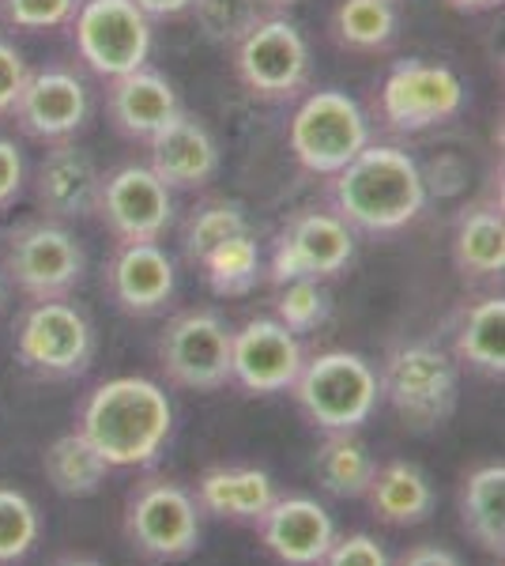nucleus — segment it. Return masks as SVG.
I'll use <instances>...</instances> for the list:
<instances>
[{"label": "nucleus", "mask_w": 505, "mask_h": 566, "mask_svg": "<svg viewBox=\"0 0 505 566\" xmlns=\"http://www.w3.org/2000/svg\"><path fill=\"white\" fill-rule=\"evenodd\" d=\"M95 212L117 242H159L173 219V197L151 167H122L103 178Z\"/></svg>", "instance_id": "4468645a"}, {"label": "nucleus", "mask_w": 505, "mask_h": 566, "mask_svg": "<svg viewBox=\"0 0 505 566\" xmlns=\"http://www.w3.org/2000/svg\"><path fill=\"white\" fill-rule=\"evenodd\" d=\"M234 72L245 91L269 103H287L309 84V45L283 15H264L234 45Z\"/></svg>", "instance_id": "9d476101"}, {"label": "nucleus", "mask_w": 505, "mask_h": 566, "mask_svg": "<svg viewBox=\"0 0 505 566\" xmlns=\"http://www.w3.org/2000/svg\"><path fill=\"white\" fill-rule=\"evenodd\" d=\"M57 566H103V563H95V559H64Z\"/></svg>", "instance_id": "37998d69"}, {"label": "nucleus", "mask_w": 505, "mask_h": 566, "mask_svg": "<svg viewBox=\"0 0 505 566\" xmlns=\"http://www.w3.org/2000/svg\"><path fill=\"white\" fill-rule=\"evenodd\" d=\"M197 506L200 514H215L223 522L256 525L264 510L275 502V483L264 469H208L197 480Z\"/></svg>", "instance_id": "4be33fe9"}, {"label": "nucleus", "mask_w": 505, "mask_h": 566, "mask_svg": "<svg viewBox=\"0 0 505 566\" xmlns=\"http://www.w3.org/2000/svg\"><path fill=\"white\" fill-rule=\"evenodd\" d=\"M366 502H370L374 517L385 525H422L438 506L434 483L427 480V472L411 461H389L374 469V480L366 488Z\"/></svg>", "instance_id": "5701e85b"}, {"label": "nucleus", "mask_w": 505, "mask_h": 566, "mask_svg": "<svg viewBox=\"0 0 505 566\" xmlns=\"http://www.w3.org/2000/svg\"><path fill=\"white\" fill-rule=\"evenodd\" d=\"M80 0H0V12L20 31H53L72 20Z\"/></svg>", "instance_id": "f704fd0d"}, {"label": "nucleus", "mask_w": 505, "mask_h": 566, "mask_svg": "<svg viewBox=\"0 0 505 566\" xmlns=\"http://www.w3.org/2000/svg\"><path fill=\"white\" fill-rule=\"evenodd\" d=\"M328 200L351 231L389 234L419 219L427 205V178L408 151L392 144H366L344 170L333 175Z\"/></svg>", "instance_id": "f03ea898"}, {"label": "nucleus", "mask_w": 505, "mask_h": 566, "mask_svg": "<svg viewBox=\"0 0 505 566\" xmlns=\"http://www.w3.org/2000/svg\"><path fill=\"white\" fill-rule=\"evenodd\" d=\"M0 306H4V276H0Z\"/></svg>", "instance_id": "c03bdc74"}, {"label": "nucleus", "mask_w": 505, "mask_h": 566, "mask_svg": "<svg viewBox=\"0 0 505 566\" xmlns=\"http://www.w3.org/2000/svg\"><path fill=\"white\" fill-rule=\"evenodd\" d=\"M456 359L486 378L505 374V298L486 295L475 306H467L453 333Z\"/></svg>", "instance_id": "a878e982"}, {"label": "nucleus", "mask_w": 505, "mask_h": 566, "mask_svg": "<svg viewBox=\"0 0 505 566\" xmlns=\"http://www.w3.org/2000/svg\"><path fill=\"white\" fill-rule=\"evenodd\" d=\"M87 87L69 69H42L31 72L23 84V95L15 103V122L34 140H69L87 122Z\"/></svg>", "instance_id": "f3484780"}, {"label": "nucleus", "mask_w": 505, "mask_h": 566, "mask_svg": "<svg viewBox=\"0 0 505 566\" xmlns=\"http://www.w3.org/2000/svg\"><path fill=\"white\" fill-rule=\"evenodd\" d=\"M355 258V234L336 212L306 208L280 227L272 242V283L291 280H333Z\"/></svg>", "instance_id": "f8f14e48"}, {"label": "nucleus", "mask_w": 505, "mask_h": 566, "mask_svg": "<svg viewBox=\"0 0 505 566\" xmlns=\"http://www.w3.org/2000/svg\"><path fill=\"white\" fill-rule=\"evenodd\" d=\"M151 148V175L167 189H200L215 178L219 148L215 136L200 117L181 109L178 117L148 140Z\"/></svg>", "instance_id": "aec40b11"}, {"label": "nucleus", "mask_w": 505, "mask_h": 566, "mask_svg": "<svg viewBox=\"0 0 505 566\" xmlns=\"http://www.w3.org/2000/svg\"><path fill=\"white\" fill-rule=\"evenodd\" d=\"M42 472L50 488L64 499H91L103 491L106 476L114 469L98 458V450L80 431L53 438L42 453Z\"/></svg>", "instance_id": "bb28decb"}, {"label": "nucleus", "mask_w": 505, "mask_h": 566, "mask_svg": "<svg viewBox=\"0 0 505 566\" xmlns=\"http://www.w3.org/2000/svg\"><path fill=\"white\" fill-rule=\"evenodd\" d=\"M397 23L392 0H339L333 12V39L344 50L378 53L397 39Z\"/></svg>", "instance_id": "c85d7f7f"}, {"label": "nucleus", "mask_w": 505, "mask_h": 566, "mask_svg": "<svg viewBox=\"0 0 505 566\" xmlns=\"http://www.w3.org/2000/svg\"><path fill=\"white\" fill-rule=\"evenodd\" d=\"M148 20H167V15H181L189 12L192 0H133Z\"/></svg>", "instance_id": "ea45409f"}, {"label": "nucleus", "mask_w": 505, "mask_h": 566, "mask_svg": "<svg viewBox=\"0 0 505 566\" xmlns=\"http://www.w3.org/2000/svg\"><path fill=\"white\" fill-rule=\"evenodd\" d=\"M453 261H456V269L472 280L502 276V269H505L502 205L480 200V205L464 208V216L456 219V234H453Z\"/></svg>", "instance_id": "393cba45"}, {"label": "nucleus", "mask_w": 505, "mask_h": 566, "mask_svg": "<svg viewBox=\"0 0 505 566\" xmlns=\"http://www.w3.org/2000/svg\"><path fill=\"white\" fill-rule=\"evenodd\" d=\"M328 291L320 287V280H291L280 283V295H275V322L291 328L295 336L317 333L328 322Z\"/></svg>", "instance_id": "72a5a7b5"}, {"label": "nucleus", "mask_w": 505, "mask_h": 566, "mask_svg": "<svg viewBox=\"0 0 505 566\" xmlns=\"http://www.w3.org/2000/svg\"><path fill=\"white\" fill-rule=\"evenodd\" d=\"M27 76H31V69H27L23 53L8 39H0V117L12 114L15 103H20Z\"/></svg>", "instance_id": "e433bc0d"}, {"label": "nucleus", "mask_w": 505, "mask_h": 566, "mask_svg": "<svg viewBox=\"0 0 505 566\" xmlns=\"http://www.w3.org/2000/svg\"><path fill=\"white\" fill-rule=\"evenodd\" d=\"M125 536L144 559L181 563L200 547V506L181 483L148 476L128 491Z\"/></svg>", "instance_id": "39448f33"}, {"label": "nucleus", "mask_w": 505, "mask_h": 566, "mask_svg": "<svg viewBox=\"0 0 505 566\" xmlns=\"http://www.w3.org/2000/svg\"><path fill=\"white\" fill-rule=\"evenodd\" d=\"M76 431L109 469H148L170 442L173 405L148 378H109L80 405Z\"/></svg>", "instance_id": "f257e3e1"}, {"label": "nucleus", "mask_w": 505, "mask_h": 566, "mask_svg": "<svg viewBox=\"0 0 505 566\" xmlns=\"http://www.w3.org/2000/svg\"><path fill=\"white\" fill-rule=\"evenodd\" d=\"M392 566H464V563H461V555L449 552L442 544H415V547H408Z\"/></svg>", "instance_id": "58836bf2"}, {"label": "nucleus", "mask_w": 505, "mask_h": 566, "mask_svg": "<svg viewBox=\"0 0 505 566\" xmlns=\"http://www.w3.org/2000/svg\"><path fill=\"white\" fill-rule=\"evenodd\" d=\"M42 522L39 506L15 488L0 483V566H12L31 555V547L39 544Z\"/></svg>", "instance_id": "2f4dec72"}, {"label": "nucleus", "mask_w": 505, "mask_h": 566, "mask_svg": "<svg viewBox=\"0 0 505 566\" xmlns=\"http://www.w3.org/2000/svg\"><path fill=\"white\" fill-rule=\"evenodd\" d=\"M106 109L114 129L122 136H128V140H151L155 133L167 129L173 117L181 114V98L162 72L144 65L109 80Z\"/></svg>", "instance_id": "6ab92c4d"}, {"label": "nucleus", "mask_w": 505, "mask_h": 566, "mask_svg": "<svg viewBox=\"0 0 505 566\" xmlns=\"http://www.w3.org/2000/svg\"><path fill=\"white\" fill-rule=\"evenodd\" d=\"M306 352L298 336L275 317H253L231 333V381L245 392H287L295 386Z\"/></svg>", "instance_id": "2eb2a0df"}, {"label": "nucleus", "mask_w": 505, "mask_h": 566, "mask_svg": "<svg viewBox=\"0 0 505 566\" xmlns=\"http://www.w3.org/2000/svg\"><path fill=\"white\" fill-rule=\"evenodd\" d=\"M173 287H178V272L159 242H117L106 264V291L117 310L133 317L159 314L173 298Z\"/></svg>", "instance_id": "a211bd4d"}, {"label": "nucleus", "mask_w": 505, "mask_h": 566, "mask_svg": "<svg viewBox=\"0 0 505 566\" xmlns=\"http://www.w3.org/2000/svg\"><path fill=\"white\" fill-rule=\"evenodd\" d=\"M456 12H486V8H498L502 0H449Z\"/></svg>", "instance_id": "a19ab883"}, {"label": "nucleus", "mask_w": 505, "mask_h": 566, "mask_svg": "<svg viewBox=\"0 0 505 566\" xmlns=\"http://www.w3.org/2000/svg\"><path fill=\"white\" fill-rule=\"evenodd\" d=\"M295 397L298 412L317 431H358L370 423L378 408V370L358 352H320L302 363L295 386L287 389Z\"/></svg>", "instance_id": "7ed1b4c3"}, {"label": "nucleus", "mask_w": 505, "mask_h": 566, "mask_svg": "<svg viewBox=\"0 0 505 566\" xmlns=\"http://www.w3.org/2000/svg\"><path fill=\"white\" fill-rule=\"evenodd\" d=\"M464 109V84L453 69L427 61H400L381 84V122L392 133L415 136Z\"/></svg>", "instance_id": "ddd939ff"}, {"label": "nucleus", "mask_w": 505, "mask_h": 566, "mask_svg": "<svg viewBox=\"0 0 505 566\" xmlns=\"http://www.w3.org/2000/svg\"><path fill=\"white\" fill-rule=\"evenodd\" d=\"M189 8L208 42L231 45V50L269 15L256 0H192Z\"/></svg>", "instance_id": "473e14b6"}, {"label": "nucleus", "mask_w": 505, "mask_h": 566, "mask_svg": "<svg viewBox=\"0 0 505 566\" xmlns=\"http://www.w3.org/2000/svg\"><path fill=\"white\" fill-rule=\"evenodd\" d=\"M461 528L486 555H505V464L472 469L461 483Z\"/></svg>", "instance_id": "b1692460"}, {"label": "nucleus", "mask_w": 505, "mask_h": 566, "mask_svg": "<svg viewBox=\"0 0 505 566\" xmlns=\"http://www.w3.org/2000/svg\"><path fill=\"white\" fill-rule=\"evenodd\" d=\"M245 231H250V223H245L242 208L231 205V200H208V205H200L197 212L189 216L186 234H181V250H186L189 264H200L219 242L234 239V234H245Z\"/></svg>", "instance_id": "7c9ffc66"}, {"label": "nucleus", "mask_w": 505, "mask_h": 566, "mask_svg": "<svg viewBox=\"0 0 505 566\" xmlns=\"http://www.w3.org/2000/svg\"><path fill=\"white\" fill-rule=\"evenodd\" d=\"M15 355L39 378H76L95 359V328L64 298L31 303L15 325Z\"/></svg>", "instance_id": "6e6552de"}, {"label": "nucleus", "mask_w": 505, "mask_h": 566, "mask_svg": "<svg viewBox=\"0 0 505 566\" xmlns=\"http://www.w3.org/2000/svg\"><path fill=\"white\" fill-rule=\"evenodd\" d=\"M256 533H261L264 552L280 566H320L336 541V522L317 499L275 495V502L256 522Z\"/></svg>", "instance_id": "dca6fc26"}, {"label": "nucleus", "mask_w": 505, "mask_h": 566, "mask_svg": "<svg viewBox=\"0 0 505 566\" xmlns=\"http://www.w3.org/2000/svg\"><path fill=\"white\" fill-rule=\"evenodd\" d=\"M208 276V287L223 298H234V295H245L253 291L256 276H261V245L250 231L245 234H234V239L219 242L215 250L200 261Z\"/></svg>", "instance_id": "c756f323"}, {"label": "nucleus", "mask_w": 505, "mask_h": 566, "mask_svg": "<svg viewBox=\"0 0 505 566\" xmlns=\"http://www.w3.org/2000/svg\"><path fill=\"white\" fill-rule=\"evenodd\" d=\"M159 367L181 389L231 386V328L215 310H181L159 336Z\"/></svg>", "instance_id": "1a4fd4ad"}, {"label": "nucleus", "mask_w": 505, "mask_h": 566, "mask_svg": "<svg viewBox=\"0 0 505 566\" xmlns=\"http://www.w3.org/2000/svg\"><path fill=\"white\" fill-rule=\"evenodd\" d=\"M320 566H392V559L381 547V541H374L370 533H351L336 536Z\"/></svg>", "instance_id": "c9c22d12"}, {"label": "nucleus", "mask_w": 505, "mask_h": 566, "mask_svg": "<svg viewBox=\"0 0 505 566\" xmlns=\"http://www.w3.org/2000/svg\"><path fill=\"white\" fill-rule=\"evenodd\" d=\"M287 140L302 170L333 178L370 144V122L344 91H314L291 117Z\"/></svg>", "instance_id": "423d86ee"}, {"label": "nucleus", "mask_w": 505, "mask_h": 566, "mask_svg": "<svg viewBox=\"0 0 505 566\" xmlns=\"http://www.w3.org/2000/svg\"><path fill=\"white\" fill-rule=\"evenodd\" d=\"M256 4H261V8H264V12H269V15H280L283 8L298 4V0H256Z\"/></svg>", "instance_id": "79ce46f5"}, {"label": "nucleus", "mask_w": 505, "mask_h": 566, "mask_svg": "<svg viewBox=\"0 0 505 566\" xmlns=\"http://www.w3.org/2000/svg\"><path fill=\"white\" fill-rule=\"evenodd\" d=\"M378 392L411 431H434L456 408V363L430 340L397 344L378 370Z\"/></svg>", "instance_id": "20e7f679"}, {"label": "nucleus", "mask_w": 505, "mask_h": 566, "mask_svg": "<svg viewBox=\"0 0 505 566\" xmlns=\"http://www.w3.org/2000/svg\"><path fill=\"white\" fill-rule=\"evenodd\" d=\"M69 23L80 57L95 76L117 80L148 65L151 20L133 0H80Z\"/></svg>", "instance_id": "0eeeda50"}, {"label": "nucleus", "mask_w": 505, "mask_h": 566, "mask_svg": "<svg viewBox=\"0 0 505 566\" xmlns=\"http://www.w3.org/2000/svg\"><path fill=\"white\" fill-rule=\"evenodd\" d=\"M8 276L34 303L45 298H69L84 280V250L80 242L53 219H34L12 231L4 258Z\"/></svg>", "instance_id": "9b49d317"}, {"label": "nucleus", "mask_w": 505, "mask_h": 566, "mask_svg": "<svg viewBox=\"0 0 505 566\" xmlns=\"http://www.w3.org/2000/svg\"><path fill=\"white\" fill-rule=\"evenodd\" d=\"M23 189V155L12 140L0 136V208H8Z\"/></svg>", "instance_id": "4c0bfd02"}, {"label": "nucleus", "mask_w": 505, "mask_h": 566, "mask_svg": "<svg viewBox=\"0 0 505 566\" xmlns=\"http://www.w3.org/2000/svg\"><path fill=\"white\" fill-rule=\"evenodd\" d=\"M103 175H98L95 159L72 140H57L45 159L39 163V178H34V193L45 216L53 219H76L95 212Z\"/></svg>", "instance_id": "412c9836"}, {"label": "nucleus", "mask_w": 505, "mask_h": 566, "mask_svg": "<svg viewBox=\"0 0 505 566\" xmlns=\"http://www.w3.org/2000/svg\"><path fill=\"white\" fill-rule=\"evenodd\" d=\"M374 458L358 431H328L314 453V476L328 495L362 499L374 480Z\"/></svg>", "instance_id": "cd10ccee"}]
</instances>
